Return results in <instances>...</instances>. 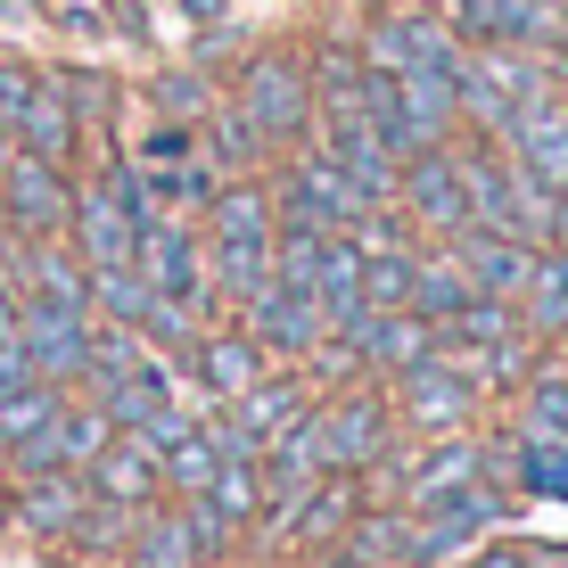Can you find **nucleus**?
<instances>
[{
  "instance_id": "1",
  "label": "nucleus",
  "mask_w": 568,
  "mask_h": 568,
  "mask_svg": "<svg viewBox=\"0 0 568 568\" xmlns=\"http://www.w3.org/2000/svg\"><path fill=\"white\" fill-rule=\"evenodd\" d=\"M231 108L247 115V124L272 141V156L305 149L313 132H322V100H313V58L297 42H264L240 58V74H231Z\"/></svg>"
},
{
  "instance_id": "2",
  "label": "nucleus",
  "mask_w": 568,
  "mask_h": 568,
  "mask_svg": "<svg viewBox=\"0 0 568 568\" xmlns=\"http://www.w3.org/2000/svg\"><path fill=\"white\" fill-rule=\"evenodd\" d=\"M387 387V404H396V420H404V437H462V428H478L486 413V396H478V379L462 371V355H428L413 363L404 379H379Z\"/></svg>"
},
{
  "instance_id": "3",
  "label": "nucleus",
  "mask_w": 568,
  "mask_h": 568,
  "mask_svg": "<svg viewBox=\"0 0 568 568\" xmlns=\"http://www.w3.org/2000/svg\"><path fill=\"white\" fill-rule=\"evenodd\" d=\"M355 42H363V67H379V74L454 67L462 58V42H454V26H445L437 0H387V9H371L355 26Z\"/></svg>"
},
{
  "instance_id": "4",
  "label": "nucleus",
  "mask_w": 568,
  "mask_h": 568,
  "mask_svg": "<svg viewBox=\"0 0 568 568\" xmlns=\"http://www.w3.org/2000/svg\"><path fill=\"white\" fill-rule=\"evenodd\" d=\"M462 50H544L568 42V0H437Z\"/></svg>"
},
{
  "instance_id": "5",
  "label": "nucleus",
  "mask_w": 568,
  "mask_h": 568,
  "mask_svg": "<svg viewBox=\"0 0 568 568\" xmlns=\"http://www.w3.org/2000/svg\"><path fill=\"white\" fill-rule=\"evenodd\" d=\"M132 272L156 288V297H182V305H199L214 313V281H206V231H199V214H165L156 206L149 223H141V240H132Z\"/></svg>"
},
{
  "instance_id": "6",
  "label": "nucleus",
  "mask_w": 568,
  "mask_h": 568,
  "mask_svg": "<svg viewBox=\"0 0 568 568\" xmlns=\"http://www.w3.org/2000/svg\"><path fill=\"white\" fill-rule=\"evenodd\" d=\"M322 428H329V469H355V478H371V469L396 454V437H404V420H396V404H387L379 379L329 387L322 396Z\"/></svg>"
},
{
  "instance_id": "7",
  "label": "nucleus",
  "mask_w": 568,
  "mask_h": 568,
  "mask_svg": "<svg viewBox=\"0 0 568 568\" xmlns=\"http://www.w3.org/2000/svg\"><path fill=\"white\" fill-rule=\"evenodd\" d=\"M67 214H74V173L50 165V156L17 149L0 165V223L9 240H67Z\"/></svg>"
},
{
  "instance_id": "8",
  "label": "nucleus",
  "mask_w": 568,
  "mask_h": 568,
  "mask_svg": "<svg viewBox=\"0 0 568 568\" xmlns=\"http://www.w3.org/2000/svg\"><path fill=\"white\" fill-rule=\"evenodd\" d=\"M396 214L420 231V240H454V231H469V190H462L454 141L404 156V173H396Z\"/></svg>"
},
{
  "instance_id": "9",
  "label": "nucleus",
  "mask_w": 568,
  "mask_h": 568,
  "mask_svg": "<svg viewBox=\"0 0 568 568\" xmlns=\"http://www.w3.org/2000/svg\"><path fill=\"white\" fill-rule=\"evenodd\" d=\"M281 503V527H272V536L288 544V552H329V544L346 536V527H355V511L371 503V486L355 478V469H329V478H313L305 495H272Z\"/></svg>"
},
{
  "instance_id": "10",
  "label": "nucleus",
  "mask_w": 568,
  "mask_h": 568,
  "mask_svg": "<svg viewBox=\"0 0 568 568\" xmlns=\"http://www.w3.org/2000/svg\"><path fill=\"white\" fill-rule=\"evenodd\" d=\"M182 363H190V379H199V396H206V404L247 396V387H256L264 371H272V355H264L256 338H247V322H240V313H206Z\"/></svg>"
},
{
  "instance_id": "11",
  "label": "nucleus",
  "mask_w": 568,
  "mask_h": 568,
  "mask_svg": "<svg viewBox=\"0 0 568 568\" xmlns=\"http://www.w3.org/2000/svg\"><path fill=\"white\" fill-rule=\"evenodd\" d=\"M329 338H346V346H355V355H363V379H404V371H413V363H428V355H437V322H428V313H413V305H387V313H355V322H346V329H329Z\"/></svg>"
},
{
  "instance_id": "12",
  "label": "nucleus",
  "mask_w": 568,
  "mask_h": 568,
  "mask_svg": "<svg viewBox=\"0 0 568 568\" xmlns=\"http://www.w3.org/2000/svg\"><path fill=\"white\" fill-rule=\"evenodd\" d=\"M240 322H247V338H256L272 363H305L313 346L329 338V313H322V297H305V288H288V281H264L256 297L240 305Z\"/></svg>"
},
{
  "instance_id": "13",
  "label": "nucleus",
  "mask_w": 568,
  "mask_h": 568,
  "mask_svg": "<svg viewBox=\"0 0 568 568\" xmlns=\"http://www.w3.org/2000/svg\"><path fill=\"white\" fill-rule=\"evenodd\" d=\"M91 503H100V495H91L83 469H33V478L9 486V527H26V536L58 544V536H74V527H83Z\"/></svg>"
},
{
  "instance_id": "14",
  "label": "nucleus",
  "mask_w": 568,
  "mask_h": 568,
  "mask_svg": "<svg viewBox=\"0 0 568 568\" xmlns=\"http://www.w3.org/2000/svg\"><path fill=\"white\" fill-rule=\"evenodd\" d=\"M91 313H58V305H26L17 313V338H26L33 371L50 387H83V363H91Z\"/></svg>"
},
{
  "instance_id": "15",
  "label": "nucleus",
  "mask_w": 568,
  "mask_h": 568,
  "mask_svg": "<svg viewBox=\"0 0 568 568\" xmlns=\"http://www.w3.org/2000/svg\"><path fill=\"white\" fill-rule=\"evenodd\" d=\"M437 247H454V264L469 272V288H486V297H511V305H519L527 272H536V240H519V231L469 223V231H454V240H437Z\"/></svg>"
},
{
  "instance_id": "16",
  "label": "nucleus",
  "mask_w": 568,
  "mask_h": 568,
  "mask_svg": "<svg viewBox=\"0 0 568 568\" xmlns=\"http://www.w3.org/2000/svg\"><path fill=\"white\" fill-rule=\"evenodd\" d=\"M503 149H511L544 190H568V83H552L544 100H527L511 115V132H503Z\"/></svg>"
},
{
  "instance_id": "17",
  "label": "nucleus",
  "mask_w": 568,
  "mask_h": 568,
  "mask_svg": "<svg viewBox=\"0 0 568 568\" xmlns=\"http://www.w3.org/2000/svg\"><path fill=\"white\" fill-rule=\"evenodd\" d=\"M83 478H91V495H100V503H115V511H141V503L165 495V462H156V445L141 437V428H115Z\"/></svg>"
},
{
  "instance_id": "18",
  "label": "nucleus",
  "mask_w": 568,
  "mask_h": 568,
  "mask_svg": "<svg viewBox=\"0 0 568 568\" xmlns=\"http://www.w3.org/2000/svg\"><path fill=\"white\" fill-rule=\"evenodd\" d=\"M17 149H33V156H50V165H74V149H83V108H74V91L58 83V74H42L33 83V100L17 108Z\"/></svg>"
},
{
  "instance_id": "19",
  "label": "nucleus",
  "mask_w": 568,
  "mask_h": 568,
  "mask_svg": "<svg viewBox=\"0 0 568 568\" xmlns=\"http://www.w3.org/2000/svg\"><path fill=\"white\" fill-rule=\"evenodd\" d=\"M313 478H329V428H322V396L305 404L281 437L264 445V486L272 495H305Z\"/></svg>"
},
{
  "instance_id": "20",
  "label": "nucleus",
  "mask_w": 568,
  "mask_h": 568,
  "mask_svg": "<svg viewBox=\"0 0 568 568\" xmlns=\"http://www.w3.org/2000/svg\"><path fill=\"white\" fill-rule=\"evenodd\" d=\"M124 568H199V544H190V519L173 495H156L132 511V536H124Z\"/></svg>"
},
{
  "instance_id": "21",
  "label": "nucleus",
  "mask_w": 568,
  "mask_h": 568,
  "mask_svg": "<svg viewBox=\"0 0 568 568\" xmlns=\"http://www.w3.org/2000/svg\"><path fill=\"white\" fill-rule=\"evenodd\" d=\"M519 329L536 346H568V247H536V272L519 288Z\"/></svg>"
},
{
  "instance_id": "22",
  "label": "nucleus",
  "mask_w": 568,
  "mask_h": 568,
  "mask_svg": "<svg viewBox=\"0 0 568 568\" xmlns=\"http://www.w3.org/2000/svg\"><path fill=\"white\" fill-rule=\"evenodd\" d=\"M305 404H313V379H305L297 363H272L264 379L247 387V396H231V413L247 420V437H256V445H272V437H281L288 420L305 413Z\"/></svg>"
},
{
  "instance_id": "23",
  "label": "nucleus",
  "mask_w": 568,
  "mask_h": 568,
  "mask_svg": "<svg viewBox=\"0 0 568 568\" xmlns=\"http://www.w3.org/2000/svg\"><path fill=\"white\" fill-rule=\"evenodd\" d=\"M404 536H413V511H404V503H387V511L363 503L355 527L329 544V560H338V568H404Z\"/></svg>"
},
{
  "instance_id": "24",
  "label": "nucleus",
  "mask_w": 568,
  "mask_h": 568,
  "mask_svg": "<svg viewBox=\"0 0 568 568\" xmlns=\"http://www.w3.org/2000/svg\"><path fill=\"white\" fill-rule=\"evenodd\" d=\"M173 396H182V371H173L165 355H141V363H132L124 379H115L108 396H100V404H108V420H115V428H141L149 413H165Z\"/></svg>"
},
{
  "instance_id": "25",
  "label": "nucleus",
  "mask_w": 568,
  "mask_h": 568,
  "mask_svg": "<svg viewBox=\"0 0 568 568\" xmlns=\"http://www.w3.org/2000/svg\"><path fill=\"white\" fill-rule=\"evenodd\" d=\"M511 428L568 445V371H560V363H536V371H527V387H519V420H511Z\"/></svg>"
},
{
  "instance_id": "26",
  "label": "nucleus",
  "mask_w": 568,
  "mask_h": 568,
  "mask_svg": "<svg viewBox=\"0 0 568 568\" xmlns=\"http://www.w3.org/2000/svg\"><path fill=\"white\" fill-rule=\"evenodd\" d=\"M428 240H396V247H363V305L387 313V305H413V264H420Z\"/></svg>"
},
{
  "instance_id": "27",
  "label": "nucleus",
  "mask_w": 568,
  "mask_h": 568,
  "mask_svg": "<svg viewBox=\"0 0 568 568\" xmlns=\"http://www.w3.org/2000/svg\"><path fill=\"white\" fill-rule=\"evenodd\" d=\"M206 503L223 511L231 527H256L264 519V503H272V486H264V462H214V486H206Z\"/></svg>"
},
{
  "instance_id": "28",
  "label": "nucleus",
  "mask_w": 568,
  "mask_h": 568,
  "mask_svg": "<svg viewBox=\"0 0 568 568\" xmlns=\"http://www.w3.org/2000/svg\"><path fill=\"white\" fill-rule=\"evenodd\" d=\"M462 297H469V272L454 264V247H437V240H428V247H420V264H413V313L445 322V313H454Z\"/></svg>"
},
{
  "instance_id": "29",
  "label": "nucleus",
  "mask_w": 568,
  "mask_h": 568,
  "mask_svg": "<svg viewBox=\"0 0 568 568\" xmlns=\"http://www.w3.org/2000/svg\"><path fill=\"white\" fill-rule=\"evenodd\" d=\"M67 396H74V387H50V379H33V387H9V396H0V454H17V445H26L33 428H50Z\"/></svg>"
},
{
  "instance_id": "30",
  "label": "nucleus",
  "mask_w": 568,
  "mask_h": 568,
  "mask_svg": "<svg viewBox=\"0 0 568 568\" xmlns=\"http://www.w3.org/2000/svg\"><path fill=\"white\" fill-rule=\"evenodd\" d=\"M156 462H165V495H206V486H214V462H223V454H214L206 428H190V437L165 445Z\"/></svg>"
},
{
  "instance_id": "31",
  "label": "nucleus",
  "mask_w": 568,
  "mask_h": 568,
  "mask_svg": "<svg viewBox=\"0 0 568 568\" xmlns=\"http://www.w3.org/2000/svg\"><path fill=\"white\" fill-rule=\"evenodd\" d=\"M149 100H156V115H173V124H206V108L223 100V91H214L199 67H173V74H156Z\"/></svg>"
},
{
  "instance_id": "32",
  "label": "nucleus",
  "mask_w": 568,
  "mask_h": 568,
  "mask_svg": "<svg viewBox=\"0 0 568 568\" xmlns=\"http://www.w3.org/2000/svg\"><path fill=\"white\" fill-rule=\"evenodd\" d=\"M454 568H536V560H527V544H519V536H486V544H469Z\"/></svg>"
},
{
  "instance_id": "33",
  "label": "nucleus",
  "mask_w": 568,
  "mask_h": 568,
  "mask_svg": "<svg viewBox=\"0 0 568 568\" xmlns=\"http://www.w3.org/2000/svg\"><path fill=\"white\" fill-rule=\"evenodd\" d=\"M544 247H568V190H552V231H544Z\"/></svg>"
},
{
  "instance_id": "34",
  "label": "nucleus",
  "mask_w": 568,
  "mask_h": 568,
  "mask_svg": "<svg viewBox=\"0 0 568 568\" xmlns=\"http://www.w3.org/2000/svg\"><path fill=\"white\" fill-rule=\"evenodd\" d=\"M0 536H9V503H0Z\"/></svg>"
},
{
  "instance_id": "35",
  "label": "nucleus",
  "mask_w": 568,
  "mask_h": 568,
  "mask_svg": "<svg viewBox=\"0 0 568 568\" xmlns=\"http://www.w3.org/2000/svg\"><path fill=\"white\" fill-rule=\"evenodd\" d=\"M560 568H568V560H560Z\"/></svg>"
}]
</instances>
